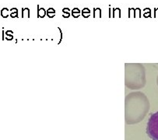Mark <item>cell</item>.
<instances>
[{"label": "cell", "mask_w": 158, "mask_h": 140, "mask_svg": "<svg viewBox=\"0 0 158 140\" xmlns=\"http://www.w3.org/2000/svg\"><path fill=\"white\" fill-rule=\"evenodd\" d=\"M47 16H48V17H50V18H52V17H54V16H55V14L53 13H47Z\"/></svg>", "instance_id": "obj_11"}, {"label": "cell", "mask_w": 158, "mask_h": 140, "mask_svg": "<svg viewBox=\"0 0 158 140\" xmlns=\"http://www.w3.org/2000/svg\"><path fill=\"white\" fill-rule=\"evenodd\" d=\"M6 36H7V37H6V39L8 40H11L12 39H13V31L12 30H7L6 32Z\"/></svg>", "instance_id": "obj_9"}, {"label": "cell", "mask_w": 158, "mask_h": 140, "mask_svg": "<svg viewBox=\"0 0 158 140\" xmlns=\"http://www.w3.org/2000/svg\"><path fill=\"white\" fill-rule=\"evenodd\" d=\"M47 13H55V10L54 9H52V8H49V9L47 10Z\"/></svg>", "instance_id": "obj_12"}, {"label": "cell", "mask_w": 158, "mask_h": 140, "mask_svg": "<svg viewBox=\"0 0 158 140\" xmlns=\"http://www.w3.org/2000/svg\"><path fill=\"white\" fill-rule=\"evenodd\" d=\"M46 14V11L44 9H43V8H39V6H37V17H41V18H43L44 16H45Z\"/></svg>", "instance_id": "obj_2"}, {"label": "cell", "mask_w": 158, "mask_h": 140, "mask_svg": "<svg viewBox=\"0 0 158 140\" xmlns=\"http://www.w3.org/2000/svg\"><path fill=\"white\" fill-rule=\"evenodd\" d=\"M93 17L95 18L96 17V15H98V16L100 18L101 17V10L99 9V8H95V9L93 10Z\"/></svg>", "instance_id": "obj_8"}, {"label": "cell", "mask_w": 158, "mask_h": 140, "mask_svg": "<svg viewBox=\"0 0 158 140\" xmlns=\"http://www.w3.org/2000/svg\"><path fill=\"white\" fill-rule=\"evenodd\" d=\"M22 14H23L22 15L23 18H24L26 15L27 16V17L29 18L30 17V10L27 9V8H23V9H22Z\"/></svg>", "instance_id": "obj_6"}, {"label": "cell", "mask_w": 158, "mask_h": 140, "mask_svg": "<svg viewBox=\"0 0 158 140\" xmlns=\"http://www.w3.org/2000/svg\"><path fill=\"white\" fill-rule=\"evenodd\" d=\"M146 134L152 140H158V111L149 117L146 127Z\"/></svg>", "instance_id": "obj_1"}, {"label": "cell", "mask_w": 158, "mask_h": 140, "mask_svg": "<svg viewBox=\"0 0 158 140\" xmlns=\"http://www.w3.org/2000/svg\"><path fill=\"white\" fill-rule=\"evenodd\" d=\"M82 15L85 18L89 17L90 15V10L88 9V8H84V9L83 10V11H82Z\"/></svg>", "instance_id": "obj_5"}, {"label": "cell", "mask_w": 158, "mask_h": 140, "mask_svg": "<svg viewBox=\"0 0 158 140\" xmlns=\"http://www.w3.org/2000/svg\"><path fill=\"white\" fill-rule=\"evenodd\" d=\"M69 16H70V13H67L63 14V17H65V18H68Z\"/></svg>", "instance_id": "obj_14"}, {"label": "cell", "mask_w": 158, "mask_h": 140, "mask_svg": "<svg viewBox=\"0 0 158 140\" xmlns=\"http://www.w3.org/2000/svg\"><path fill=\"white\" fill-rule=\"evenodd\" d=\"M80 11L79 9H77V8H75V9L72 10V16L75 18H78L79 16H80Z\"/></svg>", "instance_id": "obj_7"}, {"label": "cell", "mask_w": 158, "mask_h": 140, "mask_svg": "<svg viewBox=\"0 0 158 140\" xmlns=\"http://www.w3.org/2000/svg\"><path fill=\"white\" fill-rule=\"evenodd\" d=\"M69 11H70V10H69V9H68V8H65V9H63V10H62V12L64 13H69Z\"/></svg>", "instance_id": "obj_13"}, {"label": "cell", "mask_w": 158, "mask_h": 140, "mask_svg": "<svg viewBox=\"0 0 158 140\" xmlns=\"http://www.w3.org/2000/svg\"><path fill=\"white\" fill-rule=\"evenodd\" d=\"M10 11V16L12 18H17L18 17V10L17 8H12Z\"/></svg>", "instance_id": "obj_3"}, {"label": "cell", "mask_w": 158, "mask_h": 140, "mask_svg": "<svg viewBox=\"0 0 158 140\" xmlns=\"http://www.w3.org/2000/svg\"><path fill=\"white\" fill-rule=\"evenodd\" d=\"M10 12V11L9 10V9H7V8H3V9L1 10V16L3 18H7L8 16H9Z\"/></svg>", "instance_id": "obj_4"}, {"label": "cell", "mask_w": 158, "mask_h": 140, "mask_svg": "<svg viewBox=\"0 0 158 140\" xmlns=\"http://www.w3.org/2000/svg\"><path fill=\"white\" fill-rule=\"evenodd\" d=\"M147 12L145 11V13H144V16L145 17H149L150 16V10L149 9H146Z\"/></svg>", "instance_id": "obj_10"}]
</instances>
